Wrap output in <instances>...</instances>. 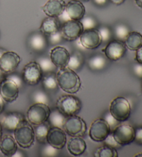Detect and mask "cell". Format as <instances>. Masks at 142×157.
Instances as JSON below:
<instances>
[{
	"label": "cell",
	"mask_w": 142,
	"mask_h": 157,
	"mask_svg": "<svg viewBox=\"0 0 142 157\" xmlns=\"http://www.w3.org/2000/svg\"><path fill=\"white\" fill-rule=\"evenodd\" d=\"M57 82L60 88L68 94H76L81 87L80 78L75 71L67 67L58 69L56 73Z\"/></svg>",
	"instance_id": "obj_1"
},
{
	"label": "cell",
	"mask_w": 142,
	"mask_h": 157,
	"mask_svg": "<svg viewBox=\"0 0 142 157\" xmlns=\"http://www.w3.org/2000/svg\"><path fill=\"white\" fill-rule=\"evenodd\" d=\"M14 138L22 148L28 149L34 145L35 140L34 128L28 121L24 119L14 130Z\"/></svg>",
	"instance_id": "obj_2"
},
{
	"label": "cell",
	"mask_w": 142,
	"mask_h": 157,
	"mask_svg": "<svg viewBox=\"0 0 142 157\" xmlns=\"http://www.w3.org/2000/svg\"><path fill=\"white\" fill-rule=\"evenodd\" d=\"M56 109L66 117L77 115L82 108V102L77 97L72 95L60 96L56 101Z\"/></svg>",
	"instance_id": "obj_3"
},
{
	"label": "cell",
	"mask_w": 142,
	"mask_h": 157,
	"mask_svg": "<svg viewBox=\"0 0 142 157\" xmlns=\"http://www.w3.org/2000/svg\"><path fill=\"white\" fill-rule=\"evenodd\" d=\"M51 109L48 105L36 102L29 107L26 112V120L35 126L48 120Z\"/></svg>",
	"instance_id": "obj_4"
},
{
	"label": "cell",
	"mask_w": 142,
	"mask_h": 157,
	"mask_svg": "<svg viewBox=\"0 0 142 157\" xmlns=\"http://www.w3.org/2000/svg\"><path fill=\"white\" fill-rule=\"evenodd\" d=\"M110 113L117 121L120 122L126 121L131 113L130 102L124 97H116L111 102Z\"/></svg>",
	"instance_id": "obj_5"
},
{
	"label": "cell",
	"mask_w": 142,
	"mask_h": 157,
	"mask_svg": "<svg viewBox=\"0 0 142 157\" xmlns=\"http://www.w3.org/2000/svg\"><path fill=\"white\" fill-rule=\"evenodd\" d=\"M62 129L70 136L83 137L86 134L87 124L83 118L74 115L67 117Z\"/></svg>",
	"instance_id": "obj_6"
},
{
	"label": "cell",
	"mask_w": 142,
	"mask_h": 157,
	"mask_svg": "<svg viewBox=\"0 0 142 157\" xmlns=\"http://www.w3.org/2000/svg\"><path fill=\"white\" fill-rule=\"evenodd\" d=\"M44 73L37 62H30L24 66L22 70L23 81L27 85L34 86L42 80Z\"/></svg>",
	"instance_id": "obj_7"
},
{
	"label": "cell",
	"mask_w": 142,
	"mask_h": 157,
	"mask_svg": "<svg viewBox=\"0 0 142 157\" xmlns=\"http://www.w3.org/2000/svg\"><path fill=\"white\" fill-rule=\"evenodd\" d=\"M114 139L121 146L130 145L135 139V128L130 124L121 122L112 132Z\"/></svg>",
	"instance_id": "obj_8"
},
{
	"label": "cell",
	"mask_w": 142,
	"mask_h": 157,
	"mask_svg": "<svg viewBox=\"0 0 142 157\" xmlns=\"http://www.w3.org/2000/svg\"><path fill=\"white\" fill-rule=\"evenodd\" d=\"M83 31V26L81 21L73 20H69L64 22L60 30L63 40L69 42L78 39Z\"/></svg>",
	"instance_id": "obj_9"
},
{
	"label": "cell",
	"mask_w": 142,
	"mask_h": 157,
	"mask_svg": "<svg viewBox=\"0 0 142 157\" xmlns=\"http://www.w3.org/2000/svg\"><path fill=\"white\" fill-rule=\"evenodd\" d=\"M110 126L103 118L92 122L89 129V136L95 142H103L110 133Z\"/></svg>",
	"instance_id": "obj_10"
},
{
	"label": "cell",
	"mask_w": 142,
	"mask_h": 157,
	"mask_svg": "<svg viewBox=\"0 0 142 157\" xmlns=\"http://www.w3.org/2000/svg\"><path fill=\"white\" fill-rule=\"evenodd\" d=\"M79 40L82 47L86 49H96L102 44V38L98 29L84 30Z\"/></svg>",
	"instance_id": "obj_11"
},
{
	"label": "cell",
	"mask_w": 142,
	"mask_h": 157,
	"mask_svg": "<svg viewBox=\"0 0 142 157\" xmlns=\"http://www.w3.org/2000/svg\"><path fill=\"white\" fill-rule=\"evenodd\" d=\"M103 51L108 59L118 61L125 56L127 48L124 42L115 39L109 42Z\"/></svg>",
	"instance_id": "obj_12"
},
{
	"label": "cell",
	"mask_w": 142,
	"mask_h": 157,
	"mask_svg": "<svg viewBox=\"0 0 142 157\" xmlns=\"http://www.w3.org/2000/svg\"><path fill=\"white\" fill-rule=\"evenodd\" d=\"M46 143L56 150H62L67 143L66 133L61 128L51 127L46 136Z\"/></svg>",
	"instance_id": "obj_13"
},
{
	"label": "cell",
	"mask_w": 142,
	"mask_h": 157,
	"mask_svg": "<svg viewBox=\"0 0 142 157\" xmlns=\"http://www.w3.org/2000/svg\"><path fill=\"white\" fill-rule=\"evenodd\" d=\"M21 60L17 53L6 51L0 58V67L5 74H12L17 69Z\"/></svg>",
	"instance_id": "obj_14"
},
{
	"label": "cell",
	"mask_w": 142,
	"mask_h": 157,
	"mask_svg": "<svg viewBox=\"0 0 142 157\" xmlns=\"http://www.w3.org/2000/svg\"><path fill=\"white\" fill-rule=\"evenodd\" d=\"M19 86L14 81L6 78L0 83V95L4 101L13 102L19 96Z\"/></svg>",
	"instance_id": "obj_15"
},
{
	"label": "cell",
	"mask_w": 142,
	"mask_h": 157,
	"mask_svg": "<svg viewBox=\"0 0 142 157\" xmlns=\"http://www.w3.org/2000/svg\"><path fill=\"white\" fill-rule=\"evenodd\" d=\"M70 53L67 48L58 46L50 51L49 58L56 68L61 69L67 66Z\"/></svg>",
	"instance_id": "obj_16"
},
{
	"label": "cell",
	"mask_w": 142,
	"mask_h": 157,
	"mask_svg": "<svg viewBox=\"0 0 142 157\" xmlns=\"http://www.w3.org/2000/svg\"><path fill=\"white\" fill-rule=\"evenodd\" d=\"M65 0H48L42 7V10L48 17H58L64 13L66 7Z\"/></svg>",
	"instance_id": "obj_17"
},
{
	"label": "cell",
	"mask_w": 142,
	"mask_h": 157,
	"mask_svg": "<svg viewBox=\"0 0 142 157\" xmlns=\"http://www.w3.org/2000/svg\"><path fill=\"white\" fill-rule=\"evenodd\" d=\"M24 120V116L20 112H9L2 117L0 123L2 128L6 131L14 132L16 128L22 121Z\"/></svg>",
	"instance_id": "obj_18"
},
{
	"label": "cell",
	"mask_w": 142,
	"mask_h": 157,
	"mask_svg": "<svg viewBox=\"0 0 142 157\" xmlns=\"http://www.w3.org/2000/svg\"><path fill=\"white\" fill-rule=\"evenodd\" d=\"M65 12L70 20L80 21L85 15V8L82 2L71 0L66 4Z\"/></svg>",
	"instance_id": "obj_19"
},
{
	"label": "cell",
	"mask_w": 142,
	"mask_h": 157,
	"mask_svg": "<svg viewBox=\"0 0 142 157\" xmlns=\"http://www.w3.org/2000/svg\"><path fill=\"white\" fill-rule=\"evenodd\" d=\"M61 27V21L58 17H48L44 19L40 27V31L46 36L60 31Z\"/></svg>",
	"instance_id": "obj_20"
},
{
	"label": "cell",
	"mask_w": 142,
	"mask_h": 157,
	"mask_svg": "<svg viewBox=\"0 0 142 157\" xmlns=\"http://www.w3.org/2000/svg\"><path fill=\"white\" fill-rule=\"evenodd\" d=\"M0 151L6 156H14L18 151V143L14 137L5 134L0 139Z\"/></svg>",
	"instance_id": "obj_21"
},
{
	"label": "cell",
	"mask_w": 142,
	"mask_h": 157,
	"mask_svg": "<svg viewBox=\"0 0 142 157\" xmlns=\"http://www.w3.org/2000/svg\"><path fill=\"white\" fill-rule=\"evenodd\" d=\"M48 44L47 37L40 31L33 33L29 38V47L35 52H42L45 51Z\"/></svg>",
	"instance_id": "obj_22"
},
{
	"label": "cell",
	"mask_w": 142,
	"mask_h": 157,
	"mask_svg": "<svg viewBox=\"0 0 142 157\" xmlns=\"http://www.w3.org/2000/svg\"><path fill=\"white\" fill-rule=\"evenodd\" d=\"M86 149V143L83 138L80 136H72L67 143V150L73 156L82 155Z\"/></svg>",
	"instance_id": "obj_23"
},
{
	"label": "cell",
	"mask_w": 142,
	"mask_h": 157,
	"mask_svg": "<svg viewBox=\"0 0 142 157\" xmlns=\"http://www.w3.org/2000/svg\"><path fill=\"white\" fill-rule=\"evenodd\" d=\"M126 48L136 51L142 46V35L136 31H130L124 41Z\"/></svg>",
	"instance_id": "obj_24"
},
{
	"label": "cell",
	"mask_w": 142,
	"mask_h": 157,
	"mask_svg": "<svg viewBox=\"0 0 142 157\" xmlns=\"http://www.w3.org/2000/svg\"><path fill=\"white\" fill-rule=\"evenodd\" d=\"M51 128V125L48 121L41 123L37 125H35L34 128L35 139H36L37 141L41 144H46V136L49 130Z\"/></svg>",
	"instance_id": "obj_25"
},
{
	"label": "cell",
	"mask_w": 142,
	"mask_h": 157,
	"mask_svg": "<svg viewBox=\"0 0 142 157\" xmlns=\"http://www.w3.org/2000/svg\"><path fill=\"white\" fill-rule=\"evenodd\" d=\"M41 81H42L44 89L47 91L56 90L58 87L56 74H55L53 71L44 74Z\"/></svg>",
	"instance_id": "obj_26"
},
{
	"label": "cell",
	"mask_w": 142,
	"mask_h": 157,
	"mask_svg": "<svg viewBox=\"0 0 142 157\" xmlns=\"http://www.w3.org/2000/svg\"><path fill=\"white\" fill-rule=\"evenodd\" d=\"M84 58L83 54L79 51H75L70 55L67 67L73 71H78L82 68Z\"/></svg>",
	"instance_id": "obj_27"
},
{
	"label": "cell",
	"mask_w": 142,
	"mask_h": 157,
	"mask_svg": "<svg viewBox=\"0 0 142 157\" xmlns=\"http://www.w3.org/2000/svg\"><path fill=\"white\" fill-rule=\"evenodd\" d=\"M66 118V116L56 109L52 112L51 111L50 115L49 116L47 121L49 123L51 127H57V128L62 129Z\"/></svg>",
	"instance_id": "obj_28"
},
{
	"label": "cell",
	"mask_w": 142,
	"mask_h": 157,
	"mask_svg": "<svg viewBox=\"0 0 142 157\" xmlns=\"http://www.w3.org/2000/svg\"><path fill=\"white\" fill-rule=\"evenodd\" d=\"M107 61L104 56L101 55H95L89 59L88 66L92 71H101L104 69Z\"/></svg>",
	"instance_id": "obj_29"
},
{
	"label": "cell",
	"mask_w": 142,
	"mask_h": 157,
	"mask_svg": "<svg viewBox=\"0 0 142 157\" xmlns=\"http://www.w3.org/2000/svg\"><path fill=\"white\" fill-rule=\"evenodd\" d=\"M130 30L126 24L119 23L117 24L116 25L114 26L112 33L114 35V37L116 40H120V41L124 42L125 39H126L128 34L130 33Z\"/></svg>",
	"instance_id": "obj_30"
},
{
	"label": "cell",
	"mask_w": 142,
	"mask_h": 157,
	"mask_svg": "<svg viewBox=\"0 0 142 157\" xmlns=\"http://www.w3.org/2000/svg\"><path fill=\"white\" fill-rule=\"evenodd\" d=\"M95 157H117L118 152L116 149L103 145L97 149L94 154Z\"/></svg>",
	"instance_id": "obj_31"
},
{
	"label": "cell",
	"mask_w": 142,
	"mask_h": 157,
	"mask_svg": "<svg viewBox=\"0 0 142 157\" xmlns=\"http://www.w3.org/2000/svg\"><path fill=\"white\" fill-rule=\"evenodd\" d=\"M37 62L40 64L44 74L53 71L56 68L53 62H51L50 58H48V57H41V58L38 59Z\"/></svg>",
	"instance_id": "obj_32"
},
{
	"label": "cell",
	"mask_w": 142,
	"mask_h": 157,
	"mask_svg": "<svg viewBox=\"0 0 142 157\" xmlns=\"http://www.w3.org/2000/svg\"><path fill=\"white\" fill-rule=\"evenodd\" d=\"M80 21L83 26L84 30L97 29L99 26V22L94 16H84Z\"/></svg>",
	"instance_id": "obj_33"
},
{
	"label": "cell",
	"mask_w": 142,
	"mask_h": 157,
	"mask_svg": "<svg viewBox=\"0 0 142 157\" xmlns=\"http://www.w3.org/2000/svg\"><path fill=\"white\" fill-rule=\"evenodd\" d=\"M32 101H34V103L40 102V103L46 105H48L50 102L49 96L47 95L45 91L42 90H37L34 92V94H32Z\"/></svg>",
	"instance_id": "obj_34"
},
{
	"label": "cell",
	"mask_w": 142,
	"mask_h": 157,
	"mask_svg": "<svg viewBox=\"0 0 142 157\" xmlns=\"http://www.w3.org/2000/svg\"><path fill=\"white\" fill-rule=\"evenodd\" d=\"M99 33L102 38V43H108L112 37V31L107 26H101L99 29Z\"/></svg>",
	"instance_id": "obj_35"
},
{
	"label": "cell",
	"mask_w": 142,
	"mask_h": 157,
	"mask_svg": "<svg viewBox=\"0 0 142 157\" xmlns=\"http://www.w3.org/2000/svg\"><path fill=\"white\" fill-rule=\"evenodd\" d=\"M103 118L104 119V120L107 122L108 124H109L111 132H112L114 130V129H115L116 127L121 123V122L117 121L115 118H114L112 115L110 113V112H106L104 114V116H103Z\"/></svg>",
	"instance_id": "obj_36"
},
{
	"label": "cell",
	"mask_w": 142,
	"mask_h": 157,
	"mask_svg": "<svg viewBox=\"0 0 142 157\" xmlns=\"http://www.w3.org/2000/svg\"><path fill=\"white\" fill-rule=\"evenodd\" d=\"M103 142H104V145L109 146V147H112L114 149H116H116L121 148L122 147V146L121 145H119V143L116 141V140L114 139V136L112 132H110V134L106 137V139L103 140Z\"/></svg>",
	"instance_id": "obj_37"
},
{
	"label": "cell",
	"mask_w": 142,
	"mask_h": 157,
	"mask_svg": "<svg viewBox=\"0 0 142 157\" xmlns=\"http://www.w3.org/2000/svg\"><path fill=\"white\" fill-rule=\"evenodd\" d=\"M47 37L48 42L49 44L51 45H56L58 44L59 43L62 42L63 38H62V36L61 35V31L57 32V33L51 35V36H46Z\"/></svg>",
	"instance_id": "obj_38"
},
{
	"label": "cell",
	"mask_w": 142,
	"mask_h": 157,
	"mask_svg": "<svg viewBox=\"0 0 142 157\" xmlns=\"http://www.w3.org/2000/svg\"><path fill=\"white\" fill-rule=\"evenodd\" d=\"M134 142L139 145H142V126L135 129V139Z\"/></svg>",
	"instance_id": "obj_39"
},
{
	"label": "cell",
	"mask_w": 142,
	"mask_h": 157,
	"mask_svg": "<svg viewBox=\"0 0 142 157\" xmlns=\"http://www.w3.org/2000/svg\"><path fill=\"white\" fill-rule=\"evenodd\" d=\"M133 72L136 77L142 79V64L136 63L133 66Z\"/></svg>",
	"instance_id": "obj_40"
},
{
	"label": "cell",
	"mask_w": 142,
	"mask_h": 157,
	"mask_svg": "<svg viewBox=\"0 0 142 157\" xmlns=\"http://www.w3.org/2000/svg\"><path fill=\"white\" fill-rule=\"evenodd\" d=\"M6 78H9V79L13 81L17 84L18 86L20 87V86H22V78H21L20 75H18V74H10L9 75H8Z\"/></svg>",
	"instance_id": "obj_41"
},
{
	"label": "cell",
	"mask_w": 142,
	"mask_h": 157,
	"mask_svg": "<svg viewBox=\"0 0 142 157\" xmlns=\"http://www.w3.org/2000/svg\"><path fill=\"white\" fill-rule=\"evenodd\" d=\"M135 59L137 63L142 64V46L136 51Z\"/></svg>",
	"instance_id": "obj_42"
},
{
	"label": "cell",
	"mask_w": 142,
	"mask_h": 157,
	"mask_svg": "<svg viewBox=\"0 0 142 157\" xmlns=\"http://www.w3.org/2000/svg\"><path fill=\"white\" fill-rule=\"evenodd\" d=\"M45 148L46 149H45V153L47 154V155H49V156H53L54 152H55L56 150H56V149L53 148V147H51V146L49 145L48 147H46Z\"/></svg>",
	"instance_id": "obj_43"
},
{
	"label": "cell",
	"mask_w": 142,
	"mask_h": 157,
	"mask_svg": "<svg viewBox=\"0 0 142 157\" xmlns=\"http://www.w3.org/2000/svg\"><path fill=\"white\" fill-rule=\"evenodd\" d=\"M110 0H92V2L95 5L99 6H103L108 3Z\"/></svg>",
	"instance_id": "obj_44"
},
{
	"label": "cell",
	"mask_w": 142,
	"mask_h": 157,
	"mask_svg": "<svg viewBox=\"0 0 142 157\" xmlns=\"http://www.w3.org/2000/svg\"><path fill=\"white\" fill-rule=\"evenodd\" d=\"M5 108V103L4 100L2 98V97L0 95V115L2 114V112H4Z\"/></svg>",
	"instance_id": "obj_45"
},
{
	"label": "cell",
	"mask_w": 142,
	"mask_h": 157,
	"mask_svg": "<svg viewBox=\"0 0 142 157\" xmlns=\"http://www.w3.org/2000/svg\"><path fill=\"white\" fill-rule=\"evenodd\" d=\"M112 3L116 5V6H119V5L122 4L125 0H110Z\"/></svg>",
	"instance_id": "obj_46"
},
{
	"label": "cell",
	"mask_w": 142,
	"mask_h": 157,
	"mask_svg": "<svg viewBox=\"0 0 142 157\" xmlns=\"http://www.w3.org/2000/svg\"><path fill=\"white\" fill-rule=\"evenodd\" d=\"M5 73L2 71V69L0 67V83L2 82V80H4L5 78H6V76H5Z\"/></svg>",
	"instance_id": "obj_47"
},
{
	"label": "cell",
	"mask_w": 142,
	"mask_h": 157,
	"mask_svg": "<svg viewBox=\"0 0 142 157\" xmlns=\"http://www.w3.org/2000/svg\"><path fill=\"white\" fill-rule=\"evenodd\" d=\"M135 3L136 6L142 9V0H135Z\"/></svg>",
	"instance_id": "obj_48"
},
{
	"label": "cell",
	"mask_w": 142,
	"mask_h": 157,
	"mask_svg": "<svg viewBox=\"0 0 142 157\" xmlns=\"http://www.w3.org/2000/svg\"><path fill=\"white\" fill-rule=\"evenodd\" d=\"M6 49H4V48L0 47V58H1L2 56L3 55V54H4L5 52H6Z\"/></svg>",
	"instance_id": "obj_49"
},
{
	"label": "cell",
	"mask_w": 142,
	"mask_h": 157,
	"mask_svg": "<svg viewBox=\"0 0 142 157\" xmlns=\"http://www.w3.org/2000/svg\"><path fill=\"white\" fill-rule=\"evenodd\" d=\"M2 131H3V128H2V124L0 123V139H1V138L2 136Z\"/></svg>",
	"instance_id": "obj_50"
},
{
	"label": "cell",
	"mask_w": 142,
	"mask_h": 157,
	"mask_svg": "<svg viewBox=\"0 0 142 157\" xmlns=\"http://www.w3.org/2000/svg\"><path fill=\"white\" fill-rule=\"evenodd\" d=\"M75 1H79V2H87L89 0H75Z\"/></svg>",
	"instance_id": "obj_51"
},
{
	"label": "cell",
	"mask_w": 142,
	"mask_h": 157,
	"mask_svg": "<svg viewBox=\"0 0 142 157\" xmlns=\"http://www.w3.org/2000/svg\"><path fill=\"white\" fill-rule=\"evenodd\" d=\"M135 156H142V153H139V154H136V155H135Z\"/></svg>",
	"instance_id": "obj_52"
},
{
	"label": "cell",
	"mask_w": 142,
	"mask_h": 157,
	"mask_svg": "<svg viewBox=\"0 0 142 157\" xmlns=\"http://www.w3.org/2000/svg\"><path fill=\"white\" fill-rule=\"evenodd\" d=\"M141 90H142V85H141Z\"/></svg>",
	"instance_id": "obj_53"
}]
</instances>
